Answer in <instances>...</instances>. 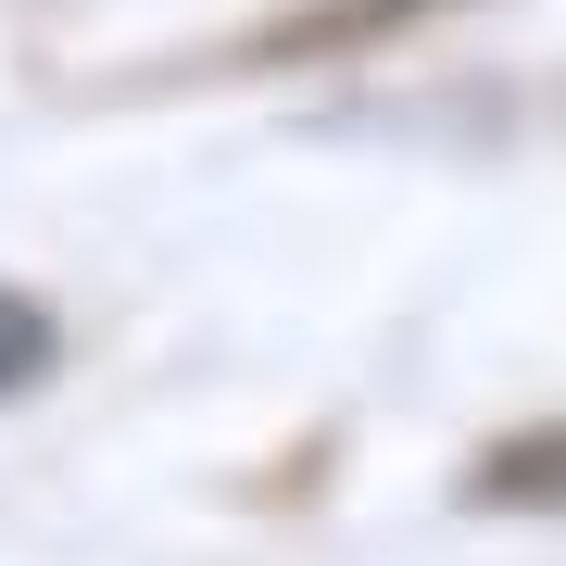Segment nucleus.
Listing matches in <instances>:
<instances>
[{
    "mask_svg": "<svg viewBox=\"0 0 566 566\" xmlns=\"http://www.w3.org/2000/svg\"><path fill=\"white\" fill-rule=\"evenodd\" d=\"M465 491H479V504H542V516H566V428H528V441H504Z\"/></svg>",
    "mask_w": 566,
    "mask_h": 566,
    "instance_id": "f257e3e1",
    "label": "nucleus"
},
{
    "mask_svg": "<svg viewBox=\"0 0 566 566\" xmlns=\"http://www.w3.org/2000/svg\"><path fill=\"white\" fill-rule=\"evenodd\" d=\"M51 353H63V327H51V303H25V290L0 277V403L51 378Z\"/></svg>",
    "mask_w": 566,
    "mask_h": 566,
    "instance_id": "f03ea898",
    "label": "nucleus"
}]
</instances>
